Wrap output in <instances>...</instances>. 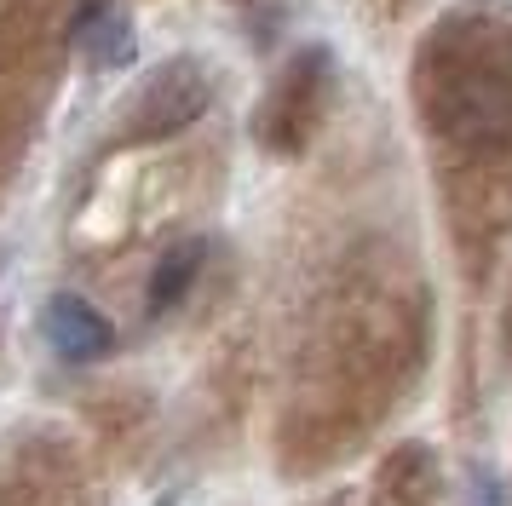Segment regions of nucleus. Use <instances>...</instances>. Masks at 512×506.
<instances>
[{
	"label": "nucleus",
	"mask_w": 512,
	"mask_h": 506,
	"mask_svg": "<svg viewBox=\"0 0 512 506\" xmlns=\"http://www.w3.org/2000/svg\"><path fill=\"white\" fill-rule=\"evenodd\" d=\"M208 75L190 64V58H173V64H162L150 81L139 87V98L127 104V133L133 138H167L179 133V127H190L196 115L208 110Z\"/></svg>",
	"instance_id": "obj_1"
},
{
	"label": "nucleus",
	"mask_w": 512,
	"mask_h": 506,
	"mask_svg": "<svg viewBox=\"0 0 512 506\" xmlns=\"http://www.w3.org/2000/svg\"><path fill=\"white\" fill-rule=\"evenodd\" d=\"M47 340H52L58 357H70V363H93V357H104V351L116 345V328H110L104 311H93L87 299L58 294L47 305Z\"/></svg>",
	"instance_id": "obj_2"
},
{
	"label": "nucleus",
	"mask_w": 512,
	"mask_h": 506,
	"mask_svg": "<svg viewBox=\"0 0 512 506\" xmlns=\"http://www.w3.org/2000/svg\"><path fill=\"white\" fill-rule=\"evenodd\" d=\"M202 259H208V242H196V236L162 253V265L150 271V311H156V317L173 311V305L190 294V282L202 276Z\"/></svg>",
	"instance_id": "obj_3"
},
{
	"label": "nucleus",
	"mask_w": 512,
	"mask_h": 506,
	"mask_svg": "<svg viewBox=\"0 0 512 506\" xmlns=\"http://www.w3.org/2000/svg\"><path fill=\"white\" fill-rule=\"evenodd\" d=\"M81 52L93 64H127L133 58V35H127V18L121 12H93L81 23Z\"/></svg>",
	"instance_id": "obj_4"
}]
</instances>
